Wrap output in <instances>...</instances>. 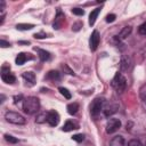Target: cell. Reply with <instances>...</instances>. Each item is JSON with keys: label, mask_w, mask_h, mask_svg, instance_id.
<instances>
[{"label": "cell", "mask_w": 146, "mask_h": 146, "mask_svg": "<svg viewBox=\"0 0 146 146\" xmlns=\"http://www.w3.org/2000/svg\"><path fill=\"white\" fill-rule=\"evenodd\" d=\"M40 108V100L34 97V96H30V97H26L24 98V102H23V112L25 114H34L39 111Z\"/></svg>", "instance_id": "cell-1"}, {"label": "cell", "mask_w": 146, "mask_h": 146, "mask_svg": "<svg viewBox=\"0 0 146 146\" xmlns=\"http://www.w3.org/2000/svg\"><path fill=\"white\" fill-rule=\"evenodd\" d=\"M111 86H112L117 92H122V91L125 89V87H127V80H125V78L122 75V73L117 72V73H115L114 78L112 79Z\"/></svg>", "instance_id": "cell-2"}, {"label": "cell", "mask_w": 146, "mask_h": 146, "mask_svg": "<svg viewBox=\"0 0 146 146\" xmlns=\"http://www.w3.org/2000/svg\"><path fill=\"white\" fill-rule=\"evenodd\" d=\"M5 119H6L7 122L13 123V124L22 125V124H25V123H26V119H25L22 114L17 113V112H13V111H8V112H6V114H5Z\"/></svg>", "instance_id": "cell-3"}, {"label": "cell", "mask_w": 146, "mask_h": 146, "mask_svg": "<svg viewBox=\"0 0 146 146\" xmlns=\"http://www.w3.org/2000/svg\"><path fill=\"white\" fill-rule=\"evenodd\" d=\"M104 104H105V99L104 98H100V97L95 98L90 104V114L94 117H97L100 114V112L103 111Z\"/></svg>", "instance_id": "cell-4"}, {"label": "cell", "mask_w": 146, "mask_h": 146, "mask_svg": "<svg viewBox=\"0 0 146 146\" xmlns=\"http://www.w3.org/2000/svg\"><path fill=\"white\" fill-rule=\"evenodd\" d=\"M121 128V121L116 117H111L107 121L106 124V132L107 133H114Z\"/></svg>", "instance_id": "cell-5"}, {"label": "cell", "mask_w": 146, "mask_h": 146, "mask_svg": "<svg viewBox=\"0 0 146 146\" xmlns=\"http://www.w3.org/2000/svg\"><path fill=\"white\" fill-rule=\"evenodd\" d=\"M64 21H65V15H64V13L58 8V9H57V13H56V17H55L54 24H52L54 29H55V30L60 29V26L63 25Z\"/></svg>", "instance_id": "cell-6"}, {"label": "cell", "mask_w": 146, "mask_h": 146, "mask_svg": "<svg viewBox=\"0 0 146 146\" xmlns=\"http://www.w3.org/2000/svg\"><path fill=\"white\" fill-rule=\"evenodd\" d=\"M99 41H100V35H99V33H98L97 30H94V32L90 35V49L92 51H95L98 48Z\"/></svg>", "instance_id": "cell-7"}, {"label": "cell", "mask_w": 146, "mask_h": 146, "mask_svg": "<svg viewBox=\"0 0 146 146\" xmlns=\"http://www.w3.org/2000/svg\"><path fill=\"white\" fill-rule=\"evenodd\" d=\"M47 122L51 125V127H56L59 123V114L56 111H49L48 115H47Z\"/></svg>", "instance_id": "cell-8"}, {"label": "cell", "mask_w": 146, "mask_h": 146, "mask_svg": "<svg viewBox=\"0 0 146 146\" xmlns=\"http://www.w3.org/2000/svg\"><path fill=\"white\" fill-rule=\"evenodd\" d=\"M117 108H119V105H117V104L110 103V104H107L106 106H104L103 113H104V115H105L106 117H110L111 115H113V114L117 111Z\"/></svg>", "instance_id": "cell-9"}, {"label": "cell", "mask_w": 146, "mask_h": 146, "mask_svg": "<svg viewBox=\"0 0 146 146\" xmlns=\"http://www.w3.org/2000/svg\"><path fill=\"white\" fill-rule=\"evenodd\" d=\"M131 64H132V62H131V58H130L129 56L123 55V56L121 57V60H120V68H121V71L125 72V71L130 70Z\"/></svg>", "instance_id": "cell-10"}, {"label": "cell", "mask_w": 146, "mask_h": 146, "mask_svg": "<svg viewBox=\"0 0 146 146\" xmlns=\"http://www.w3.org/2000/svg\"><path fill=\"white\" fill-rule=\"evenodd\" d=\"M1 79H2L3 82H6V83H8V84H11V83H14V82L16 81V76H15L13 73H10L9 71H8V72H2Z\"/></svg>", "instance_id": "cell-11"}, {"label": "cell", "mask_w": 146, "mask_h": 146, "mask_svg": "<svg viewBox=\"0 0 146 146\" xmlns=\"http://www.w3.org/2000/svg\"><path fill=\"white\" fill-rule=\"evenodd\" d=\"M124 138L120 135L114 136L111 140H110V146H124Z\"/></svg>", "instance_id": "cell-12"}, {"label": "cell", "mask_w": 146, "mask_h": 146, "mask_svg": "<svg viewBox=\"0 0 146 146\" xmlns=\"http://www.w3.org/2000/svg\"><path fill=\"white\" fill-rule=\"evenodd\" d=\"M131 32H132V27L131 26H124L119 33V36H117L119 40H124L125 38H128L131 34Z\"/></svg>", "instance_id": "cell-13"}, {"label": "cell", "mask_w": 146, "mask_h": 146, "mask_svg": "<svg viewBox=\"0 0 146 146\" xmlns=\"http://www.w3.org/2000/svg\"><path fill=\"white\" fill-rule=\"evenodd\" d=\"M46 79L47 80H51V81H59L60 80V73L58 71H55V70H51L47 73L46 75Z\"/></svg>", "instance_id": "cell-14"}, {"label": "cell", "mask_w": 146, "mask_h": 146, "mask_svg": "<svg viewBox=\"0 0 146 146\" xmlns=\"http://www.w3.org/2000/svg\"><path fill=\"white\" fill-rule=\"evenodd\" d=\"M99 13H100V7L95 8L94 10H91V13H90V15H89V25H90V26H92V25L95 24V22H96L97 16H98Z\"/></svg>", "instance_id": "cell-15"}, {"label": "cell", "mask_w": 146, "mask_h": 146, "mask_svg": "<svg viewBox=\"0 0 146 146\" xmlns=\"http://www.w3.org/2000/svg\"><path fill=\"white\" fill-rule=\"evenodd\" d=\"M74 129H78V125L73 122V121H66L65 123H64V125H63V128H62V130L63 131H65V132H68V131H72V130H74Z\"/></svg>", "instance_id": "cell-16"}, {"label": "cell", "mask_w": 146, "mask_h": 146, "mask_svg": "<svg viewBox=\"0 0 146 146\" xmlns=\"http://www.w3.org/2000/svg\"><path fill=\"white\" fill-rule=\"evenodd\" d=\"M23 78H24L27 82H30L31 86H33L34 82H35V74H34L33 72H31V71H29V72H24V73H23Z\"/></svg>", "instance_id": "cell-17"}, {"label": "cell", "mask_w": 146, "mask_h": 146, "mask_svg": "<svg viewBox=\"0 0 146 146\" xmlns=\"http://www.w3.org/2000/svg\"><path fill=\"white\" fill-rule=\"evenodd\" d=\"M79 104L78 103H71V104H68L67 105V107H66V110H67V112H68V114H71V115H74V114H76V112L79 111Z\"/></svg>", "instance_id": "cell-18"}, {"label": "cell", "mask_w": 146, "mask_h": 146, "mask_svg": "<svg viewBox=\"0 0 146 146\" xmlns=\"http://www.w3.org/2000/svg\"><path fill=\"white\" fill-rule=\"evenodd\" d=\"M29 58H32V57H27V56H26V54L21 52V54H18V55H17V57H16L15 62H16V64H17V65H23V64H24Z\"/></svg>", "instance_id": "cell-19"}, {"label": "cell", "mask_w": 146, "mask_h": 146, "mask_svg": "<svg viewBox=\"0 0 146 146\" xmlns=\"http://www.w3.org/2000/svg\"><path fill=\"white\" fill-rule=\"evenodd\" d=\"M34 27V24H30V23H19L16 25V29L19 31H27V30H32Z\"/></svg>", "instance_id": "cell-20"}, {"label": "cell", "mask_w": 146, "mask_h": 146, "mask_svg": "<svg viewBox=\"0 0 146 146\" xmlns=\"http://www.w3.org/2000/svg\"><path fill=\"white\" fill-rule=\"evenodd\" d=\"M38 54H39V58L41 62H46L50 58V54L47 51V50H43V49H38Z\"/></svg>", "instance_id": "cell-21"}, {"label": "cell", "mask_w": 146, "mask_h": 146, "mask_svg": "<svg viewBox=\"0 0 146 146\" xmlns=\"http://www.w3.org/2000/svg\"><path fill=\"white\" fill-rule=\"evenodd\" d=\"M47 115H48V112H42V113L38 114L36 119H35V122L36 123H44L47 121Z\"/></svg>", "instance_id": "cell-22"}, {"label": "cell", "mask_w": 146, "mask_h": 146, "mask_svg": "<svg viewBox=\"0 0 146 146\" xmlns=\"http://www.w3.org/2000/svg\"><path fill=\"white\" fill-rule=\"evenodd\" d=\"M58 90H59V92L66 98V99H71V97H72V95H71V92L68 91V89H66V88H64V87H59L58 88Z\"/></svg>", "instance_id": "cell-23"}, {"label": "cell", "mask_w": 146, "mask_h": 146, "mask_svg": "<svg viewBox=\"0 0 146 146\" xmlns=\"http://www.w3.org/2000/svg\"><path fill=\"white\" fill-rule=\"evenodd\" d=\"M62 68H63L64 73H66V74H70V75H75L74 71H73L72 68H70V66H68L67 64H63V65H62Z\"/></svg>", "instance_id": "cell-24"}, {"label": "cell", "mask_w": 146, "mask_h": 146, "mask_svg": "<svg viewBox=\"0 0 146 146\" xmlns=\"http://www.w3.org/2000/svg\"><path fill=\"white\" fill-rule=\"evenodd\" d=\"M72 139H73L74 141H76V143H81V141L84 140V135H82V133L73 135V136H72Z\"/></svg>", "instance_id": "cell-25"}, {"label": "cell", "mask_w": 146, "mask_h": 146, "mask_svg": "<svg viewBox=\"0 0 146 146\" xmlns=\"http://www.w3.org/2000/svg\"><path fill=\"white\" fill-rule=\"evenodd\" d=\"M5 139H6V141H8V143H10V144H16V143H18V139L15 138V137H13L11 135H5Z\"/></svg>", "instance_id": "cell-26"}, {"label": "cell", "mask_w": 146, "mask_h": 146, "mask_svg": "<svg viewBox=\"0 0 146 146\" xmlns=\"http://www.w3.org/2000/svg\"><path fill=\"white\" fill-rule=\"evenodd\" d=\"M83 26V24H82V22H75L73 25H72V30L73 31H75V32H78V31H80L81 30V27Z\"/></svg>", "instance_id": "cell-27"}, {"label": "cell", "mask_w": 146, "mask_h": 146, "mask_svg": "<svg viewBox=\"0 0 146 146\" xmlns=\"http://www.w3.org/2000/svg\"><path fill=\"white\" fill-rule=\"evenodd\" d=\"M72 14H74L76 16H82V15H84V10L81 9V8H73L72 9Z\"/></svg>", "instance_id": "cell-28"}, {"label": "cell", "mask_w": 146, "mask_h": 146, "mask_svg": "<svg viewBox=\"0 0 146 146\" xmlns=\"http://www.w3.org/2000/svg\"><path fill=\"white\" fill-rule=\"evenodd\" d=\"M138 33L141 35H146V22L143 23L139 27H138Z\"/></svg>", "instance_id": "cell-29"}, {"label": "cell", "mask_w": 146, "mask_h": 146, "mask_svg": "<svg viewBox=\"0 0 146 146\" xmlns=\"http://www.w3.org/2000/svg\"><path fill=\"white\" fill-rule=\"evenodd\" d=\"M128 146H144L139 140L137 139H131L129 143H128Z\"/></svg>", "instance_id": "cell-30"}, {"label": "cell", "mask_w": 146, "mask_h": 146, "mask_svg": "<svg viewBox=\"0 0 146 146\" xmlns=\"http://www.w3.org/2000/svg\"><path fill=\"white\" fill-rule=\"evenodd\" d=\"M115 18H116V15H115V14H108V15L106 16V22H107V23H112V22L115 21Z\"/></svg>", "instance_id": "cell-31"}, {"label": "cell", "mask_w": 146, "mask_h": 146, "mask_svg": "<svg viewBox=\"0 0 146 146\" xmlns=\"http://www.w3.org/2000/svg\"><path fill=\"white\" fill-rule=\"evenodd\" d=\"M33 36L35 39H44V38H47V33H44V32H38V33H34Z\"/></svg>", "instance_id": "cell-32"}, {"label": "cell", "mask_w": 146, "mask_h": 146, "mask_svg": "<svg viewBox=\"0 0 146 146\" xmlns=\"http://www.w3.org/2000/svg\"><path fill=\"white\" fill-rule=\"evenodd\" d=\"M140 97L143 99H146V84H144L141 88H140Z\"/></svg>", "instance_id": "cell-33"}, {"label": "cell", "mask_w": 146, "mask_h": 146, "mask_svg": "<svg viewBox=\"0 0 146 146\" xmlns=\"http://www.w3.org/2000/svg\"><path fill=\"white\" fill-rule=\"evenodd\" d=\"M0 46H1L2 48H7V47H10V43L1 39V40H0Z\"/></svg>", "instance_id": "cell-34"}, {"label": "cell", "mask_w": 146, "mask_h": 146, "mask_svg": "<svg viewBox=\"0 0 146 146\" xmlns=\"http://www.w3.org/2000/svg\"><path fill=\"white\" fill-rule=\"evenodd\" d=\"M5 1L3 0H0V13H1V15L3 14V10H5Z\"/></svg>", "instance_id": "cell-35"}, {"label": "cell", "mask_w": 146, "mask_h": 146, "mask_svg": "<svg viewBox=\"0 0 146 146\" xmlns=\"http://www.w3.org/2000/svg\"><path fill=\"white\" fill-rule=\"evenodd\" d=\"M14 99H15V104H17V103H19L22 99H23V96L22 95H18V96H15L14 97Z\"/></svg>", "instance_id": "cell-36"}, {"label": "cell", "mask_w": 146, "mask_h": 146, "mask_svg": "<svg viewBox=\"0 0 146 146\" xmlns=\"http://www.w3.org/2000/svg\"><path fill=\"white\" fill-rule=\"evenodd\" d=\"M18 43H19V44H30L29 41H18Z\"/></svg>", "instance_id": "cell-37"}]
</instances>
